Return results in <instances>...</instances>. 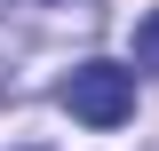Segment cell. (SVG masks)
I'll return each instance as SVG.
<instances>
[{
    "label": "cell",
    "mask_w": 159,
    "mask_h": 151,
    "mask_svg": "<svg viewBox=\"0 0 159 151\" xmlns=\"http://www.w3.org/2000/svg\"><path fill=\"white\" fill-rule=\"evenodd\" d=\"M56 103L80 119V127H127L135 119V64H111V56H88L56 80Z\"/></svg>",
    "instance_id": "6da1fadb"
},
{
    "label": "cell",
    "mask_w": 159,
    "mask_h": 151,
    "mask_svg": "<svg viewBox=\"0 0 159 151\" xmlns=\"http://www.w3.org/2000/svg\"><path fill=\"white\" fill-rule=\"evenodd\" d=\"M8 8H48V16H80V24H88L103 0H0V16H8Z\"/></svg>",
    "instance_id": "7a4b0ae2"
},
{
    "label": "cell",
    "mask_w": 159,
    "mask_h": 151,
    "mask_svg": "<svg viewBox=\"0 0 159 151\" xmlns=\"http://www.w3.org/2000/svg\"><path fill=\"white\" fill-rule=\"evenodd\" d=\"M135 72H159V8L135 24Z\"/></svg>",
    "instance_id": "3957f363"
}]
</instances>
